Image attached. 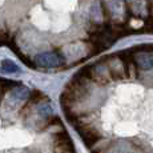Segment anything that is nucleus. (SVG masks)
I'll return each instance as SVG.
<instances>
[{
  "label": "nucleus",
  "mask_w": 153,
  "mask_h": 153,
  "mask_svg": "<svg viewBox=\"0 0 153 153\" xmlns=\"http://www.w3.org/2000/svg\"><path fill=\"white\" fill-rule=\"evenodd\" d=\"M29 91L24 87H19L16 89H12L8 96L4 100V109L7 112H13L16 111L19 107H22L24 104V101H27V99L29 97Z\"/></svg>",
  "instance_id": "2"
},
{
  "label": "nucleus",
  "mask_w": 153,
  "mask_h": 153,
  "mask_svg": "<svg viewBox=\"0 0 153 153\" xmlns=\"http://www.w3.org/2000/svg\"><path fill=\"white\" fill-rule=\"evenodd\" d=\"M134 63L140 71L153 69V53L152 52H137L133 53Z\"/></svg>",
  "instance_id": "6"
},
{
  "label": "nucleus",
  "mask_w": 153,
  "mask_h": 153,
  "mask_svg": "<svg viewBox=\"0 0 153 153\" xmlns=\"http://www.w3.org/2000/svg\"><path fill=\"white\" fill-rule=\"evenodd\" d=\"M3 3H4V0H0V7L3 5Z\"/></svg>",
  "instance_id": "11"
},
{
  "label": "nucleus",
  "mask_w": 153,
  "mask_h": 153,
  "mask_svg": "<svg viewBox=\"0 0 153 153\" xmlns=\"http://www.w3.org/2000/svg\"><path fill=\"white\" fill-rule=\"evenodd\" d=\"M37 113L43 119H51L53 112H52V108L49 104H40L39 108H37Z\"/></svg>",
  "instance_id": "10"
},
{
  "label": "nucleus",
  "mask_w": 153,
  "mask_h": 153,
  "mask_svg": "<svg viewBox=\"0 0 153 153\" xmlns=\"http://www.w3.org/2000/svg\"><path fill=\"white\" fill-rule=\"evenodd\" d=\"M1 69L7 73H16V72H20V68L19 65L13 63L11 60H3L1 61Z\"/></svg>",
  "instance_id": "9"
},
{
  "label": "nucleus",
  "mask_w": 153,
  "mask_h": 153,
  "mask_svg": "<svg viewBox=\"0 0 153 153\" xmlns=\"http://www.w3.org/2000/svg\"><path fill=\"white\" fill-rule=\"evenodd\" d=\"M83 75H85L91 81L99 84V85H107L109 84L113 79L112 75L108 69L107 64L104 63V60L99 61V63L93 64V65H88L85 67L83 71H80Z\"/></svg>",
  "instance_id": "1"
},
{
  "label": "nucleus",
  "mask_w": 153,
  "mask_h": 153,
  "mask_svg": "<svg viewBox=\"0 0 153 153\" xmlns=\"http://www.w3.org/2000/svg\"><path fill=\"white\" fill-rule=\"evenodd\" d=\"M104 63L107 64V67H108V69H109L113 80H124V79H126L124 61L121 60V57L119 56V53L111 55V56H108V57H105Z\"/></svg>",
  "instance_id": "3"
},
{
  "label": "nucleus",
  "mask_w": 153,
  "mask_h": 153,
  "mask_svg": "<svg viewBox=\"0 0 153 153\" xmlns=\"http://www.w3.org/2000/svg\"><path fill=\"white\" fill-rule=\"evenodd\" d=\"M76 131L79 132V134L81 136L84 144L88 146V148H92V146L101 139V134L99 133V131L91 125L80 124V125L76 126Z\"/></svg>",
  "instance_id": "4"
},
{
  "label": "nucleus",
  "mask_w": 153,
  "mask_h": 153,
  "mask_svg": "<svg viewBox=\"0 0 153 153\" xmlns=\"http://www.w3.org/2000/svg\"><path fill=\"white\" fill-rule=\"evenodd\" d=\"M36 64L43 68H55L64 63V57L56 52H44L36 56Z\"/></svg>",
  "instance_id": "5"
},
{
  "label": "nucleus",
  "mask_w": 153,
  "mask_h": 153,
  "mask_svg": "<svg viewBox=\"0 0 153 153\" xmlns=\"http://www.w3.org/2000/svg\"><path fill=\"white\" fill-rule=\"evenodd\" d=\"M45 3L52 10H64L68 7L69 0H45Z\"/></svg>",
  "instance_id": "8"
},
{
  "label": "nucleus",
  "mask_w": 153,
  "mask_h": 153,
  "mask_svg": "<svg viewBox=\"0 0 153 153\" xmlns=\"http://www.w3.org/2000/svg\"><path fill=\"white\" fill-rule=\"evenodd\" d=\"M31 20H32V23L40 29L49 28V17L40 7H36L33 10V12L31 15Z\"/></svg>",
  "instance_id": "7"
}]
</instances>
